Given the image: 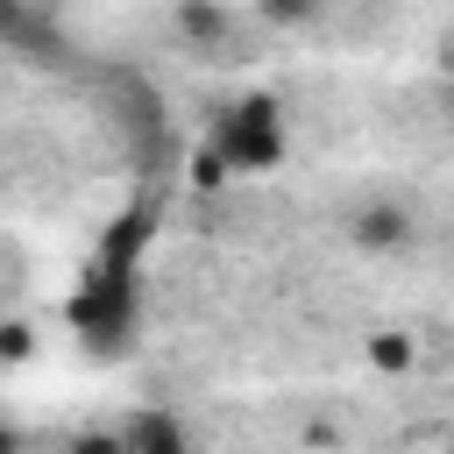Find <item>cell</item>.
Wrapping results in <instances>:
<instances>
[{
	"label": "cell",
	"mask_w": 454,
	"mask_h": 454,
	"mask_svg": "<svg viewBox=\"0 0 454 454\" xmlns=\"http://www.w3.org/2000/svg\"><path fill=\"white\" fill-rule=\"evenodd\" d=\"M447 114H454V92H447Z\"/></svg>",
	"instance_id": "cell-12"
},
{
	"label": "cell",
	"mask_w": 454,
	"mask_h": 454,
	"mask_svg": "<svg viewBox=\"0 0 454 454\" xmlns=\"http://www.w3.org/2000/svg\"><path fill=\"white\" fill-rule=\"evenodd\" d=\"M362 362L376 376H411L419 369V340L404 326H376V333H362Z\"/></svg>",
	"instance_id": "cell-7"
},
{
	"label": "cell",
	"mask_w": 454,
	"mask_h": 454,
	"mask_svg": "<svg viewBox=\"0 0 454 454\" xmlns=\"http://www.w3.org/2000/svg\"><path fill=\"white\" fill-rule=\"evenodd\" d=\"M206 149L220 156V170H227V177H262V170H277V163L291 156L284 99H270V92H248V99L220 106V114H213V135H206Z\"/></svg>",
	"instance_id": "cell-1"
},
{
	"label": "cell",
	"mask_w": 454,
	"mask_h": 454,
	"mask_svg": "<svg viewBox=\"0 0 454 454\" xmlns=\"http://www.w3.org/2000/svg\"><path fill=\"white\" fill-rule=\"evenodd\" d=\"M192 184H199V192H220V184H227V170H220V156H213V149H199V156H192Z\"/></svg>",
	"instance_id": "cell-11"
},
{
	"label": "cell",
	"mask_w": 454,
	"mask_h": 454,
	"mask_svg": "<svg viewBox=\"0 0 454 454\" xmlns=\"http://www.w3.org/2000/svg\"><path fill=\"white\" fill-rule=\"evenodd\" d=\"M411 206H397V199H369V206H355L348 213V241L355 248H369V255H390V248H411Z\"/></svg>",
	"instance_id": "cell-4"
},
{
	"label": "cell",
	"mask_w": 454,
	"mask_h": 454,
	"mask_svg": "<svg viewBox=\"0 0 454 454\" xmlns=\"http://www.w3.org/2000/svg\"><path fill=\"white\" fill-rule=\"evenodd\" d=\"M64 454H128V440H121V426H85L64 440Z\"/></svg>",
	"instance_id": "cell-9"
},
{
	"label": "cell",
	"mask_w": 454,
	"mask_h": 454,
	"mask_svg": "<svg viewBox=\"0 0 454 454\" xmlns=\"http://www.w3.org/2000/svg\"><path fill=\"white\" fill-rule=\"evenodd\" d=\"M262 21H270V28H298V21H312V7H305V0H270Z\"/></svg>",
	"instance_id": "cell-10"
},
{
	"label": "cell",
	"mask_w": 454,
	"mask_h": 454,
	"mask_svg": "<svg viewBox=\"0 0 454 454\" xmlns=\"http://www.w3.org/2000/svg\"><path fill=\"white\" fill-rule=\"evenodd\" d=\"M121 440L128 454H192V426L170 411V404H142L121 419Z\"/></svg>",
	"instance_id": "cell-5"
},
{
	"label": "cell",
	"mask_w": 454,
	"mask_h": 454,
	"mask_svg": "<svg viewBox=\"0 0 454 454\" xmlns=\"http://www.w3.org/2000/svg\"><path fill=\"white\" fill-rule=\"evenodd\" d=\"M71 333L92 348V355H128L135 333H142V298H135V277H114V270H92L71 305H64Z\"/></svg>",
	"instance_id": "cell-2"
},
{
	"label": "cell",
	"mask_w": 454,
	"mask_h": 454,
	"mask_svg": "<svg viewBox=\"0 0 454 454\" xmlns=\"http://www.w3.org/2000/svg\"><path fill=\"white\" fill-rule=\"evenodd\" d=\"M149 234H156V206H149V199H135L128 213H114V220H106V234H99V262H92V270L135 277V262H142Z\"/></svg>",
	"instance_id": "cell-3"
},
{
	"label": "cell",
	"mask_w": 454,
	"mask_h": 454,
	"mask_svg": "<svg viewBox=\"0 0 454 454\" xmlns=\"http://www.w3.org/2000/svg\"><path fill=\"white\" fill-rule=\"evenodd\" d=\"M447 454H454V440H447Z\"/></svg>",
	"instance_id": "cell-13"
},
{
	"label": "cell",
	"mask_w": 454,
	"mask_h": 454,
	"mask_svg": "<svg viewBox=\"0 0 454 454\" xmlns=\"http://www.w3.org/2000/svg\"><path fill=\"white\" fill-rule=\"evenodd\" d=\"M28 355H35V326H28L21 312H7V319H0V362H7V369H21Z\"/></svg>",
	"instance_id": "cell-8"
},
{
	"label": "cell",
	"mask_w": 454,
	"mask_h": 454,
	"mask_svg": "<svg viewBox=\"0 0 454 454\" xmlns=\"http://www.w3.org/2000/svg\"><path fill=\"white\" fill-rule=\"evenodd\" d=\"M170 28H177L192 50H227L234 28H241V14H234V7H206V0H177V7H170Z\"/></svg>",
	"instance_id": "cell-6"
}]
</instances>
